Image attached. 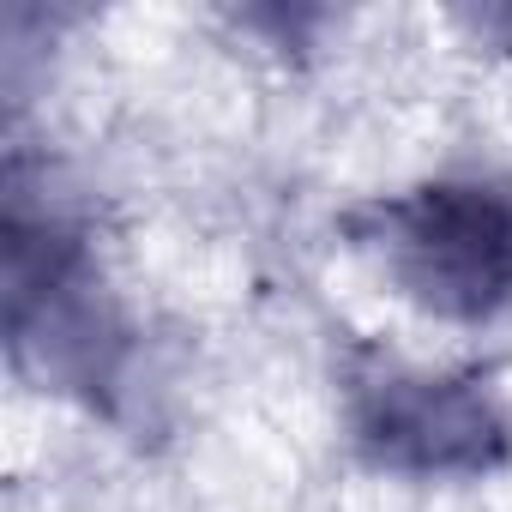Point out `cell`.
Instances as JSON below:
<instances>
[{
	"instance_id": "cell-1",
	"label": "cell",
	"mask_w": 512,
	"mask_h": 512,
	"mask_svg": "<svg viewBox=\"0 0 512 512\" xmlns=\"http://www.w3.org/2000/svg\"><path fill=\"white\" fill-rule=\"evenodd\" d=\"M362 247L398 278L410 302L446 320H488L512 302V187L428 181L380 199L362 217Z\"/></svg>"
},
{
	"instance_id": "cell-2",
	"label": "cell",
	"mask_w": 512,
	"mask_h": 512,
	"mask_svg": "<svg viewBox=\"0 0 512 512\" xmlns=\"http://www.w3.org/2000/svg\"><path fill=\"white\" fill-rule=\"evenodd\" d=\"M356 440L398 470H488L512 452V422L494 398L458 380H380L356 410Z\"/></svg>"
}]
</instances>
